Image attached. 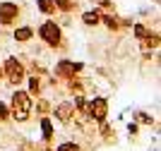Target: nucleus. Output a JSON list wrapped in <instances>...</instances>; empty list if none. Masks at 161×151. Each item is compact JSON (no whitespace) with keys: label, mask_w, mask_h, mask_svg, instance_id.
<instances>
[{"label":"nucleus","mask_w":161,"mask_h":151,"mask_svg":"<svg viewBox=\"0 0 161 151\" xmlns=\"http://www.w3.org/2000/svg\"><path fill=\"white\" fill-rule=\"evenodd\" d=\"M41 127H43V137L51 139V134H53V130H51V122H48V120H43V122H41Z\"/></svg>","instance_id":"ddd939ff"},{"label":"nucleus","mask_w":161,"mask_h":151,"mask_svg":"<svg viewBox=\"0 0 161 151\" xmlns=\"http://www.w3.org/2000/svg\"><path fill=\"white\" fill-rule=\"evenodd\" d=\"M39 10H41L43 14H53V12H55L53 0H39Z\"/></svg>","instance_id":"1a4fd4ad"},{"label":"nucleus","mask_w":161,"mask_h":151,"mask_svg":"<svg viewBox=\"0 0 161 151\" xmlns=\"http://www.w3.org/2000/svg\"><path fill=\"white\" fill-rule=\"evenodd\" d=\"M80 70H82L80 62L75 65V62H65V60H63L60 65H58V74H60V77H75V74L80 72Z\"/></svg>","instance_id":"423d86ee"},{"label":"nucleus","mask_w":161,"mask_h":151,"mask_svg":"<svg viewBox=\"0 0 161 151\" xmlns=\"http://www.w3.org/2000/svg\"><path fill=\"white\" fill-rule=\"evenodd\" d=\"M72 111H75V108L70 103H60L58 108H55V118L60 120V122H67V120L72 118Z\"/></svg>","instance_id":"0eeeda50"},{"label":"nucleus","mask_w":161,"mask_h":151,"mask_svg":"<svg viewBox=\"0 0 161 151\" xmlns=\"http://www.w3.org/2000/svg\"><path fill=\"white\" fill-rule=\"evenodd\" d=\"M89 113H92L94 120H103L106 118V101L103 99H94L92 103H89Z\"/></svg>","instance_id":"39448f33"},{"label":"nucleus","mask_w":161,"mask_h":151,"mask_svg":"<svg viewBox=\"0 0 161 151\" xmlns=\"http://www.w3.org/2000/svg\"><path fill=\"white\" fill-rule=\"evenodd\" d=\"M103 22H106V26H108V29H118V22H115L113 17H111V14H106V17H103Z\"/></svg>","instance_id":"4468645a"},{"label":"nucleus","mask_w":161,"mask_h":151,"mask_svg":"<svg viewBox=\"0 0 161 151\" xmlns=\"http://www.w3.org/2000/svg\"><path fill=\"white\" fill-rule=\"evenodd\" d=\"M53 5L58 10H63V12H70L72 10V0H53Z\"/></svg>","instance_id":"9b49d317"},{"label":"nucleus","mask_w":161,"mask_h":151,"mask_svg":"<svg viewBox=\"0 0 161 151\" xmlns=\"http://www.w3.org/2000/svg\"><path fill=\"white\" fill-rule=\"evenodd\" d=\"M70 89H72V91H82L80 82H75V79H72V82H70Z\"/></svg>","instance_id":"f3484780"},{"label":"nucleus","mask_w":161,"mask_h":151,"mask_svg":"<svg viewBox=\"0 0 161 151\" xmlns=\"http://www.w3.org/2000/svg\"><path fill=\"white\" fill-rule=\"evenodd\" d=\"M135 36H137V39H147L149 31H147V29H144L142 24H137V26H135Z\"/></svg>","instance_id":"f8f14e48"},{"label":"nucleus","mask_w":161,"mask_h":151,"mask_svg":"<svg viewBox=\"0 0 161 151\" xmlns=\"http://www.w3.org/2000/svg\"><path fill=\"white\" fill-rule=\"evenodd\" d=\"M39 34L48 46H58V43H60V26L55 24V22H43Z\"/></svg>","instance_id":"f03ea898"},{"label":"nucleus","mask_w":161,"mask_h":151,"mask_svg":"<svg viewBox=\"0 0 161 151\" xmlns=\"http://www.w3.org/2000/svg\"><path fill=\"white\" fill-rule=\"evenodd\" d=\"M5 74H7V79H10L12 84H19L22 79H24V67H22V62H19V60H14V58H7Z\"/></svg>","instance_id":"7ed1b4c3"},{"label":"nucleus","mask_w":161,"mask_h":151,"mask_svg":"<svg viewBox=\"0 0 161 151\" xmlns=\"http://www.w3.org/2000/svg\"><path fill=\"white\" fill-rule=\"evenodd\" d=\"M82 22H84V24H89V26H96V24L101 22L99 10H89V12H84V14H82Z\"/></svg>","instance_id":"6e6552de"},{"label":"nucleus","mask_w":161,"mask_h":151,"mask_svg":"<svg viewBox=\"0 0 161 151\" xmlns=\"http://www.w3.org/2000/svg\"><path fill=\"white\" fill-rule=\"evenodd\" d=\"M17 14H19V7L14 3H3L0 5V24H10Z\"/></svg>","instance_id":"20e7f679"},{"label":"nucleus","mask_w":161,"mask_h":151,"mask_svg":"<svg viewBox=\"0 0 161 151\" xmlns=\"http://www.w3.org/2000/svg\"><path fill=\"white\" fill-rule=\"evenodd\" d=\"M3 77H5V70H3V67H0V79H3Z\"/></svg>","instance_id":"aec40b11"},{"label":"nucleus","mask_w":161,"mask_h":151,"mask_svg":"<svg viewBox=\"0 0 161 151\" xmlns=\"http://www.w3.org/2000/svg\"><path fill=\"white\" fill-rule=\"evenodd\" d=\"M31 29H29V26H22V29H17V31H14V39L17 41H29L31 39Z\"/></svg>","instance_id":"9d476101"},{"label":"nucleus","mask_w":161,"mask_h":151,"mask_svg":"<svg viewBox=\"0 0 161 151\" xmlns=\"http://www.w3.org/2000/svg\"><path fill=\"white\" fill-rule=\"evenodd\" d=\"M75 103H77V108H80V111H84V99H77Z\"/></svg>","instance_id":"6ab92c4d"},{"label":"nucleus","mask_w":161,"mask_h":151,"mask_svg":"<svg viewBox=\"0 0 161 151\" xmlns=\"http://www.w3.org/2000/svg\"><path fill=\"white\" fill-rule=\"evenodd\" d=\"M58 151H77V146H75V144H70V142H67V144L58 146Z\"/></svg>","instance_id":"dca6fc26"},{"label":"nucleus","mask_w":161,"mask_h":151,"mask_svg":"<svg viewBox=\"0 0 161 151\" xmlns=\"http://www.w3.org/2000/svg\"><path fill=\"white\" fill-rule=\"evenodd\" d=\"M29 108H31V103H29V96L24 91H14L12 96V115L14 120H27L29 118Z\"/></svg>","instance_id":"f257e3e1"},{"label":"nucleus","mask_w":161,"mask_h":151,"mask_svg":"<svg viewBox=\"0 0 161 151\" xmlns=\"http://www.w3.org/2000/svg\"><path fill=\"white\" fill-rule=\"evenodd\" d=\"M29 91H31L34 96H36V94H39V79H36V77H34L31 82H29Z\"/></svg>","instance_id":"2eb2a0df"},{"label":"nucleus","mask_w":161,"mask_h":151,"mask_svg":"<svg viewBox=\"0 0 161 151\" xmlns=\"http://www.w3.org/2000/svg\"><path fill=\"white\" fill-rule=\"evenodd\" d=\"M5 118H7V108L0 103V120H5Z\"/></svg>","instance_id":"a211bd4d"}]
</instances>
